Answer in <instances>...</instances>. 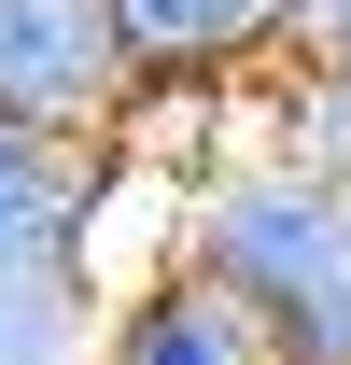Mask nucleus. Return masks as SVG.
Here are the masks:
<instances>
[{"instance_id": "obj_1", "label": "nucleus", "mask_w": 351, "mask_h": 365, "mask_svg": "<svg viewBox=\"0 0 351 365\" xmlns=\"http://www.w3.org/2000/svg\"><path fill=\"white\" fill-rule=\"evenodd\" d=\"M183 267L225 281L295 365H351V182L309 169L295 140H239V155L197 182Z\"/></svg>"}, {"instance_id": "obj_2", "label": "nucleus", "mask_w": 351, "mask_h": 365, "mask_svg": "<svg viewBox=\"0 0 351 365\" xmlns=\"http://www.w3.org/2000/svg\"><path fill=\"white\" fill-rule=\"evenodd\" d=\"M141 98L113 0H0V127L43 140H113V113Z\"/></svg>"}, {"instance_id": "obj_3", "label": "nucleus", "mask_w": 351, "mask_h": 365, "mask_svg": "<svg viewBox=\"0 0 351 365\" xmlns=\"http://www.w3.org/2000/svg\"><path fill=\"white\" fill-rule=\"evenodd\" d=\"M309 0H113V43L141 85H281Z\"/></svg>"}, {"instance_id": "obj_4", "label": "nucleus", "mask_w": 351, "mask_h": 365, "mask_svg": "<svg viewBox=\"0 0 351 365\" xmlns=\"http://www.w3.org/2000/svg\"><path fill=\"white\" fill-rule=\"evenodd\" d=\"M98 182H113V140H43V127H0V281L85 267Z\"/></svg>"}, {"instance_id": "obj_5", "label": "nucleus", "mask_w": 351, "mask_h": 365, "mask_svg": "<svg viewBox=\"0 0 351 365\" xmlns=\"http://www.w3.org/2000/svg\"><path fill=\"white\" fill-rule=\"evenodd\" d=\"M98 365H295L281 337H267L225 281L169 267V281H141V295H113V337H98Z\"/></svg>"}, {"instance_id": "obj_6", "label": "nucleus", "mask_w": 351, "mask_h": 365, "mask_svg": "<svg viewBox=\"0 0 351 365\" xmlns=\"http://www.w3.org/2000/svg\"><path fill=\"white\" fill-rule=\"evenodd\" d=\"M98 337H113V295L85 267L0 281V365H98Z\"/></svg>"}, {"instance_id": "obj_7", "label": "nucleus", "mask_w": 351, "mask_h": 365, "mask_svg": "<svg viewBox=\"0 0 351 365\" xmlns=\"http://www.w3.org/2000/svg\"><path fill=\"white\" fill-rule=\"evenodd\" d=\"M295 56H351V0H309V14H295Z\"/></svg>"}]
</instances>
